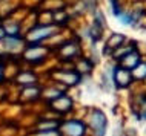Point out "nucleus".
I'll return each instance as SVG.
<instances>
[{
    "label": "nucleus",
    "mask_w": 146,
    "mask_h": 136,
    "mask_svg": "<svg viewBox=\"0 0 146 136\" xmlns=\"http://www.w3.org/2000/svg\"><path fill=\"white\" fill-rule=\"evenodd\" d=\"M63 130L68 136H83L85 135V126L78 121H69L63 124Z\"/></svg>",
    "instance_id": "nucleus-4"
},
{
    "label": "nucleus",
    "mask_w": 146,
    "mask_h": 136,
    "mask_svg": "<svg viewBox=\"0 0 146 136\" xmlns=\"http://www.w3.org/2000/svg\"><path fill=\"white\" fill-rule=\"evenodd\" d=\"M51 107L57 112H68L69 109L72 107V101L65 95H58L51 101Z\"/></svg>",
    "instance_id": "nucleus-3"
},
{
    "label": "nucleus",
    "mask_w": 146,
    "mask_h": 136,
    "mask_svg": "<svg viewBox=\"0 0 146 136\" xmlns=\"http://www.w3.org/2000/svg\"><path fill=\"white\" fill-rule=\"evenodd\" d=\"M3 32H6V31H5V29H3V28H0V38H2V37H3Z\"/></svg>",
    "instance_id": "nucleus-15"
},
{
    "label": "nucleus",
    "mask_w": 146,
    "mask_h": 136,
    "mask_svg": "<svg viewBox=\"0 0 146 136\" xmlns=\"http://www.w3.org/2000/svg\"><path fill=\"white\" fill-rule=\"evenodd\" d=\"M17 80H19V83H22V84H34L35 83L34 75H31V73H22Z\"/></svg>",
    "instance_id": "nucleus-10"
},
{
    "label": "nucleus",
    "mask_w": 146,
    "mask_h": 136,
    "mask_svg": "<svg viewBox=\"0 0 146 136\" xmlns=\"http://www.w3.org/2000/svg\"><path fill=\"white\" fill-rule=\"evenodd\" d=\"M52 32H54V28H51V26H45V28H40V29H34L33 32L29 34V40L33 41V43H35V41H40L42 38L49 37Z\"/></svg>",
    "instance_id": "nucleus-5"
},
{
    "label": "nucleus",
    "mask_w": 146,
    "mask_h": 136,
    "mask_svg": "<svg viewBox=\"0 0 146 136\" xmlns=\"http://www.w3.org/2000/svg\"><path fill=\"white\" fill-rule=\"evenodd\" d=\"M0 78H2V67H0Z\"/></svg>",
    "instance_id": "nucleus-16"
},
{
    "label": "nucleus",
    "mask_w": 146,
    "mask_h": 136,
    "mask_svg": "<svg viewBox=\"0 0 146 136\" xmlns=\"http://www.w3.org/2000/svg\"><path fill=\"white\" fill-rule=\"evenodd\" d=\"M56 76L57 80H60L62 83H66V84H76L77 81H78V78H80V76L77 75V73H56Z\"/></svg>",
    "instance_id": "nucleus-8"
},
{
    "label": "nucleus",
    "mask_w": 146,
    "mask_h": 136,
    "mask_svg": "<svg viewBox=\"0 0 146 136\" xmlns=\"http://www.w3.org/2000/svg\"><path fill=\"white\" fill-rule=\"evenodd\" d=\"M123 40H125V37L121 34H114L108 40V43H106V52H111V49H118Z\"/></svg>",
    "instance_id": "nucleus-7"
},
{
    "label": "nucleus",
    "mask_w": 146,
    "mask_h": 136,
    "mask_svg": "<svg viewBox=\"0 0 146 136\" xmlns=\"http://www.w3.org/2000/svg\"><path fill=\"white\" fill-rule=\"evenodd\" d=\"M91 126L96 130V136H103L106 129V116L100 110H94L91 115Z\"/></svg>",
    "instance_id": "nucleus-1"
},
{
    "label": "nucleus",
    "mask_w": 146,
    "mask_h": 136,
    "mask_svg": "<svg viewBox=\"0 0 146 136\" xmlns=\"http://www.w3.org/2000/svg\"><path fill=\"white\" fill-rule=\"evenodd\" d=\"M35 136H60V133L56 130H43L40 131L38 135H35Z\"/></svg>",
    "instance_id": "nucleus-13"
},
{
    "label": "nucleus",
    "mask_w": 146,
    "mask_h": 136,
    "mask_svg": "<svg viewBox=\"0 0 146 136\" xmlns=\"http://www.w3.org/2000/svg\"><path fill=\"white\" fill-rule=\"evenodd\" d=\"M57 122H40L38 124V129L40 130H56Z\"/></svg>",
    "instance_id": "nucleus-12"
},
{
    "label": "nucleus",
    "mask_w": 146,
    "mask_h": 136,
    "mask_svg": "<svg viewBox=\"0 0 146 136\" xmlns=\"http://www.w3.org/2000/svg\"><path fill=\"white\" fill-rule=\"evenodd\" d=\"M132 80V73L129 71H126L125 67H117L114 71V81H115L117 87H126L131 84Z\"/></svg>",
    "instance_id": "nucleus-2"
},
{
    "label": "nucleus",
    "mask_w": 146,
    "mask_h": 136,
    "mask_svg": "<svg viewBox=\"0 0 146 136\" xmlns=\"http://www.w3.org/2000/svg\"><path fill=\"white\" fill-rule=\"evenodd\" d=\"M5 31H6V34L9 37H15V35H17V32H19V26L17 25H6Z\"/></svg>",
    "instance_id": "nucleus-11"
},
{
    "label": "nucleus",
    "mask_w": 146,
    "mask_h": 136,
    "mask_svg": "<svg viewBox=\"0 0 146 136\" xmlns=\"http://www.w3.org/2000/svg\"><path fill=\"white\" fill-rule=\"evenodd\" d=\"M118 17H120V20H121L123 25H131L132 23V18L129 17V15H118Z\"/></svg>",
    "instance_id": "nucleus-14"
},
{
    "label": "nucleus",
    "mask_w": 146,
    "mask_h": 136,
    "mask_svg": "<svg viewBox=\"0 0 146 136\" xmlns=\"http://www.w3.org/2000/svg\"><path fill=\"white\" fill-rule=\"evenodd\" d=\"M139 54L137 52H129L128 55H125L121 58V67H129V69H134L137 64H139Z\"/></svg>",
    "instance_id": "nucleus-6"
},
{
    "label": "nucleus",
    "mask_w": 146,
    "mask_h": 136,
    "mask_svg": "<svg viewBox=\"0 0 146 136\" xmlns=\"http://www.w3.org/2000/svg\"><path fill=\"white\" fill-rule=\"evenodd\" d=\"M132 76L137 80H143L146 78V63H139L135 67L132 69Z\"/></svg>",
    "instance_id": "nucleus-9"
}]
</instances>
